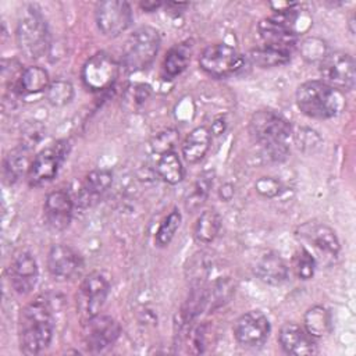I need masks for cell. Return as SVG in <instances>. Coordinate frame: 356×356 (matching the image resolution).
Returning <instances> with one entry per match:
<instances>
[{
  "label": "cell",
  "mask_w": 356,
  "mask_h": 356,
  "mask_svg": "<svg viewBox=\"0 0 356 356\" xmlns=\"http://www.w3.org/2000/svg\"><path fill=\"white\" fill-rule=\"evenodd\" d=\"M225 127H227V124H225L224 118H217V120L211 124V132H213L214 135H221V134L225 131Z\"/></svg>",
  "instance_id": "8d00e7d4"
},
{
  "label": "cell",
  "mask_w": 356,
  "mask_h": 356,
  "mask_svg": "<svg viewBox=\"0 0 356 356\" xmlns=\"http://www.w3.org/2000/svg\"><path fill=\"white\" fill-rule=\"evenodd\" d=\"M298 235L307 242L320 256L335 259L339 252V241L335 231L324 222L307 221L298 229Z\"/></svg>",
  "instance_id": "9a60e30c"
},
{
  "label": "cell",
  "mask_w": 356,
  "mask_h": 356,
  "mask_svg": "<svg viewBox=\"0 0 356 356\" xmlns=\"http://www.w3.org/2000/svg\"><path fill=\"white\" fill-rule=\"evenodd\" d=\"M305 330L316 339L323 338L332 330V318L331 313L323 307V306H313L307 309V312L303 316Z\"/></svg>",
  "instance_id": "cb8c5ba5"
},
{
  "label": "cell",
  "mask_w": 356,
  "mask_h": 356,
  "mask_svg": "<svg viewBox=\"0 0 356 356\" xmlns=\"http://www.w3.org/2000/svg\"><path fill=\"white\" fill-rule=\"evenodd\" d=\"M192 54V43L189 40L172 46L163 63V72L165 78L172 79L182 74L189 64Z\"/></svg>",
  "instance_id": "603a6c76"
},
{
  "label": "cell",
  "mask_w": 356,
  "mask_h": 356,
  "mask_svg": "<svg viewBox=\"0 0 356 356\" xmlns=\"http://www.w3.org/2000/svg\"><path fill=\"white\" fill-rule=\"evenodd\" d=\"M316 257L306 248L300 246L292 257V268L298 278L310 280L316 270Z\"/></svg>",
  "instance_id": "4dcf8cb0"
},
{
  "label": "cell",
  "mask_w": 356,
  "mask_h": 356,
  "mask_svg": "<svg viewBox=\"0 0 356 356\" xmlns=\"http://www.w3.org/2000/svg\"><path fill=\"white\" fill-rule=\"evenodd\" d=\"M160 47V35L152 26H140L135 29L122 47L121 63L129 72L147 68Z\"/></svg>",
  "instance_id": "277c9868"
},
{
  "label": "cell",
  "mask_w": 356,
  "mask_h": 356,
  "mask_svg": "<svg viewBox=\"0 0 356 356\" xmlns=\"http://www.w3.org/2000/svg\"><path fill=\"white\" fill-rule=\"evenodd\" d=\"M281 348L293 356H307L317 353L314 338L300 325L295 323H285L278 334Z\"/></svg>",
  "instance_id": "e0dca14e"
},
{
  "label": "cell",
  "mask_w": 356,
  "mask_h": 356,
  "mask_svg": "<svg viewBox=\"0 0 356 356\" xmlns=\"http://www.w3.org/2000/svg\"><path fill=\"white\" fill-rule=\"evenodd\" d=\"M17 43L28 58H40L49 47V32L40 13L29 10L17 25Z\"/></svg>",
  "instance_id": "5b68a950"
},
{
  "label": "cell",
  "mask_w": 356,
  "mask_h": 356,
  "mask_svg": "<svg viewBox=\"0 0 356 356\" xmlns=\"http://www.w3.org/2000/svg\"><path fill=\"white\" fill-rule=\"evenodd\" d=\"M108 291L107 278L97 271L88 274L82 280L76 293V309L83 320L99 314L108 296Z\"/></svg>",
  "instance_id": "8fae6325"
},
{
  "label": "cell",
  "mask_w": 356,
  "mask_h": 356,
  "mask_svg": "<svg viewBox=\"0 0 356 356\" xmlns=\"http://www.w3.org/2000/svg\"><path fill=\"white\" fill-rule=\"evenodd\" d=\"M250 60L253 64L270 68V67H280L286 64L291 60V51L274 49V47H259L250 53Z\"/></svg>",
  "instance_id": "f1b7e54d"
},
{
  "label": "cell",
  "mask_w": 356,
  "mask_h": 356,
  "mask_svg": "<svg viewBox=\"0 0 356 356\" xmlns=\"http://www.w3.org/2000/svg\"><path fill=\"white\" fill-rule=\"evenodd\" d=\"M121 327L110 316L96 314L85 318L82 327V338L89 352H102L111 346L120 337Z\"/></svg>",
  "instance_id": "7c38bea8"
},
{
  "label": "cell",
  "mask_w": 356,
  "mask_h": 356,
  "mask_svg": "<svg viewBox=\"0 0 356 356\" xmlns=\"http://www.w3.org/2000/svg\"><path fill=\"white\" fill-rule=\"evenodd\" d=\"M253 273L266 284L280 285L286 281L289 270L280 254L267 250L254 259Z\"/></svg>",
  "instance_id": "ffe728a7"
},
{
  "label": "cell",
  "mask_w": 356,
  "mask_h": 356,
  "mask_svg": "<svg viewBox=\"0 0 356 356\" xmlns=\"http://www.w3.org/2000/svg\"><path fill=\"white\" fill-rule=\"evenodd\" d=\"M81 254L70 245H53L47 254V270L54 280L65 281L79 274L82 270Z\"/></svg>",
  "instance_id": "5bb4252c"
},
{
  "label": "cell",
  "mask_w": 356,
  "mask_h": 356,
  "mask_svg": "<svg viewBox=\"0 0 356 356\" xmlns=\"http://www.w3.org/2000/svg\"><path fill=\"white\" fill-rule=\"evenodd\" d=\"M256 191L266 197H275L281 192V182L273 177H261L256 181Z\"/></svg>",
  "instance_id": "d590c367"
},
{
  "label": "cell",
  "mask_w": 356,
  "mask_h": 356,
  "mask_svg": "<svg viewBox=\"0 0 356 356\" xmlns=\"http://www.w3.org/2000/svg\"><path fill=\"white\" fill-rule=\"evenodd\" d=\"M96 25L108 38H115L125 32L132 24V10L127 1L106 0L96 6Z\"/></svg>",
  "instance_id": "52a82bcc"
},
{
  "label": "cell",
  "mask_w": 356,
  "mask_h": 356,
  "mask_svg": "<svg viewBox=\"0 0 356 356\" xmlns=\"http://www.w3.org/2000/svg\"><path fill=\"white\" fill-rule=\"evenodd\" d=\"M213 181H214V171H210V170L203 171L196 178V181L193 182L191 191L185 197V207L188 211L193 213L203 206V203L209 197L210 189L213 186Z\"/></svg>",
  "instance_id": "484cf974"
},
{
  "label": "cell",
  "mask_w": 356,
  "mask_h": 356,
  "mask_svg": "<svg viewBox=\"0 0 356 356\" xmlns=\"http://www.w3.org/2000/svg\"><path fill=\"white\" fill-rule=\"evenodd\" d=\"M50 85L49 74L44 68L39 65L26 67L18 82V93L21 95H35L43 92Z\"/></svg>",
  "instance_id": "d4e9b609"
},
{
  "label": "cell",
  "mask_w": 356,
  "mask_h": 356,
  "mask_svg": "<svg viewBox=\"0 0 356 356\" xmlns=\"http://www.w3.org/2000/svg\"><path fill=\"white\" fill-rule=\"evenodd\" d=\"M160 6H161L160 1H143V3H140V7H142L145 11H149V13L157 10Z\"/></svg>",
  "instance_id": "74e56055"
},
{
  "label": "cell",
  "mask_w": 356,
  "mask_h": 356,
  "mask_svg": "<svg viewBox=\"0 0 356 356\" xmlns=\"http://www.w3.org/2000/svg\"><path fill=\"white\" fill-rule=\"evenodd\" d=\"M120 65L113 56L106 51L93 54L82 68V82L92 92L108 89L117 79Z\"/></svg>",
  "instance_id": "9c48e42d"
},
{
  "label": "cell",
  "mask_w": 356,
  "mask_h": 356,
  "mask_svg": "<svg viewBox=\"0 0 356 356\" xmlns=\"http://www.w3.org/2000/svg\"><path fill=\"white\" fill-rule=\"evenodd\" d=\"M38 264L35 257L28 252L18 253L10 267H8V277L10 284L18 293H28L33 289L38 281Z\"/></svg>",
  "instance_id": "2e32d148"
},
{
  "label": "cell",
  "mask_w": 356,
  "mask_h": 356,
  "mask_svg": "<svg viewBox=\"0 0 356 356\" xmlns=\"http://www.w3.org/2000/svg\"><path fill=\"white\" fill-rule=\"evenodd\" d=\"M221 229V217L214 209L204 210L196 220L193 236L197 242L210 243L216 239Z\"/></svg>",
  "instance_id": "4316f807"
},
{
  "label": "cell",
  "mask_w": 356,
  "mask_h": 356,
  "mask_svg": "<svg viewBox=\"0 0 356 356\" xmlns=\"http://www.w3.org/2000/svg\"><path fill=\"white\" fill-rule=\"evenodd\" d=\"M156 170L159 177L170 185H175L181 182L184 178V165L178 154L172 150L160 154Z\"/></svg>",
  "instance_id": "83f0119b"
},
{
  "label": "cell",
  "mask_w": 356,
  "mask_h": 356,
  "mask_svg": "<svg viewBox=\"0 0 356 356\" xmlns=\"http://www.w3.org/2000/svg\"><path fill=\"white\" fill-rule=\"evenodd\" d=\"M242 61L239 51L227 43L210 44L199 57L200 68L216 78L234 74L242 65Z\"/></svg>",
  "instance_id": "ba28073f"
},
{
  "label": "cell",
  "mask_w": 356,
  "mask_h": 356,
  "mask_svg": "<svg viewBox=\"0 0 356 356\" xmlns=\"http://www.w3.org/2000/svg\"><path fill=\"white\" fill-rule=\"evenodd\" d=\"M113 175L107 170H95L90 171L82 185L81 191L78 193V200L81 206H89L93 202H96L111 185Z\"/></svg>",
  "instance_id": "44dd1931"
},
{
  "label": "cell",
  "mask_w": 356,
  "mask_h": 356,
  "mask_svg": "<svg viewBox=\"0 0 356 356\" xmlns=\"http://www.w3.org/2000/svg\"><path fill=\"white\" fill-rule=\"evenodd\" d=\"M211 134L206 127H197L192 129L182 143V156L191 163H199L207 153L210 147Z\"/></svg>",
  "instance_id": "7402d4cb"
},
{
  "label": "cell",
  "mask_w": 356,
  "mask_h": 356,
  "mask_svg": "<svg viewBox=\"0 0 356 356\" xmlns=\"http://www.w3.org/2000/svg\"><path fill=\"white\" fill-rule=\"evenodd\" d=\"M43 210L46 224L54 231H63L71 221L72 200L65 191H54L47 195Z\"/></svg>",
  "instance_id": "ac0fdd59"
},
{
  "label": "cell",
  "mask_w": 356,
  "mask_h": 356,
  "mask_svg": "<svg viewBox=\"0 0 356 356\" xmlns=\"http://www.w3.org/2000/svg\"><path fill=\"white\" fill-rule=\"evenodd\" d=\"M26 167V156L24 149H15L10 152L3 163V175L8 184H14L19 175L22 174L24 168Z\"/></svg>",
  "instance_id": "f546056e"
},
{
  "label": "cell",
  "mask_w": 356,
  "mask_h": 356,
  "mask_svg": "<svg viewBox=\"0 0 356 356\" xmlns=\"http://www.w3.org/2000/svg\"><path fill=\"white\" fill-rule=\"evenodd\" d=\"M257 28H259V35L264 42V46L267 47L291 51V49L298 42V32L293 28L277 21L273 17H268L260 21Z\"/></svg>",
  "instance_id": "d6986e66"
},
{
  "label": "cell",
  "mask_w": 356,
  "mask_h": 356,
  "mask_svg": "<svg viewBox=\"0 0 356 356\" xmlns=\"http://www.w3.org/2000/svg\"><path fill=\"white\" fill-rule=\"evenodd\" d=\"M44 96L51 106L60 107L71 102L74 96V88L67 81H54L50 82V85L44 90Z\"/></svg>",
  "instance_id": "836d02e7"
},
{
  "label": "cell",
  "mask_w": 356,
  "mask_h": 356,
  "mask_svg": "<svg viewBox=\"0 0 356 356\" xmlns=\"http://www.w3.org/2000/svg\"><path fill=\"white\" fill-rule=\"evenodd\" d=\"M68 153V143L60 140L40 150L28 168V181L32 186H40L51 181Z\"/></svg>",
  "instance_id": "30bf717a"
},
{
  "label": "cell",
  "mask_w": 356,
  "mask_h": 356,
  "mask_svg": "<svg viewBox=\"0 0 356 356\" xmlns=\"http://www.w3.org/2000/svg\"><path fill=\"white\" fill-rule=\"evenodd\" d=\"M234 292V284L229 280H218L206 289V306L210 309L224 305Z\"/></svg>",
  "instance_id": "d6a6232c"
},
{
  "label": "cell",
  "mask_w": 356,
  "mask_h": 356,
  "mask_svg": "<svg viewBox=\"0 0 356 356\" xmlns=\"http://www.w3.org/2000/svg\"><path fill=\"white\" fill-rule=\"evenodd\" d=\"M54 330L53 310L44 295L36 296L19 314V346L24 355H38L50 345Z\"/></svg>",
  "instance_id": "6da1fadb"
},
{
  "label": "cell",
  "mask_w": 356,
  "mask_h": 356,
  "mask_svg": "<svg viewBox=\"0 0 356 356\" xmlns=\"http://www.w3.org/2000/svg\"><path fill=\"white\" fill-rule=\"evenodd\" d=\"M181 220H182V217H181V213L178 209H174L172 211H170V214L161 221V224L156 232L154 241H156L157 246L164 248L172 241L177 229L181 225Z\"/></svg>",
  "instance_id": "1f68e13d"
},
{
  "label": "cell",
  "mask_w": 356,
  "mask_h": 356,
  "mask_svg": "<svg viewBox=\"0 0 356 356\" xmlns=\"http://www.w3.org/2000/svg\"><path fill=\"white\" fill-rule=\"evenodd\" d=\"M249 134L254 142L261 145L267 154L280 160L288 153L286 139L292 129L289 121L273 110H259L249 121Z\"/></svg>",
  "instance_id": "7a4b0ae2"
},
{
  "label": "cell",
  "mask_w": 356,
  "mask_h": 356,
  "mask_svg": "<svg viewBox=\"0 0 356 356\" xmlns=\"http://www.w3.org/2000/svg\"><path fill=\"white\" fill-rule=\"evenodd\" d=\"M270 321L260 310L243 313L234 324V337L243 346H260L270 335Z\"/></svg>",
  "instance_id": "4fadbf2b"
},
{
  "label": "cell",
  "mask_w": 356,
  "mask_h": 356,
  "mask_svg": "<svg viewBox=\"0 0 356 356\" xmlns=\"http://www.w3.org/2000/svg\"><path fill=\"white\" fill-rule=\"evenodd\" d=\"M320 72L323 82L339 92L352 90L355 86V60L345 51H328L320 61Z\"/></svg>",
  "instance_id": "8992f818"
},
{
  "label": "cell",
  "mask_w": 356,
  "mask_h": 356,
  "mask_svg": "<svg viewBox=\"0 0 356 356\" xmlns=\"http://www.w3.org/2000/svg\"><path fill=\"white\" fill-rule=\"evenodd\" d=\"M300 51L303 58H306L307 61H313V63H320L328 53L325 43L321 39L317 38H309L305 39L300 44Z\"/></svg>",
  "instance_id": "e575fe53"
},
{
  "label": "cell",
  "mask_w": 356,
  "mask_h": 356,
  "mask_svg": "<svg viewBox=\"0 0 356 356\" xmlns=\"http://www.w3.org/2000/svg\"><path fill=\"white\" fill-rule=\"evenodd\" d=\"M298 108L310 118L325 120L338 115L345 107L342 92L323 81H307L296 89Z\"/></svg>",
  "instance_id": "3957f363"
}]
</instances>
